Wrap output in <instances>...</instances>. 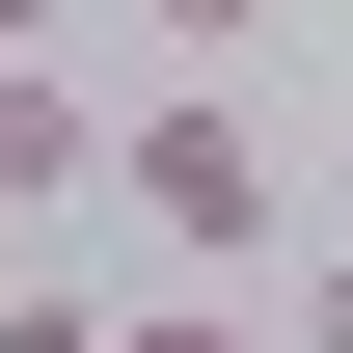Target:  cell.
<instances>
[{"instance_id": "obj_1", "label": "cell", "mask_w": 353, "mask_h": 353, "mask_svg": "<svg viewBox=\"0 0 353 353\" xmlns=\"http://www.w3.org/2000/svg\"><path fill=\"white\" fill-rule=\"evenodd\" d=\"M109 218L190 245V272H272V109L245 82H136L109 109Z\"/></svg>"}, {"instance_id": "obj_2", "label": "cell", "mask_w": 353, "mask_h": 353, "mask_svg": "<svg viewBox=\"0 0 353 353\" xmlns=\"http://www.w3.org/2000/svg\"><path fill=\"white\" fill-rule=\"evenodd\" d=\"M54 190H109V82L0 54V218H54Z\"/></svg>"}, {"instance_id": "obj_3", "label": "cell", "mask_w": 353, "mask_h": 353, "mask_svg": "<svg viewBox=\"0 0 353 353\" xmlns=\"http://www.w3.org/2000/svg\"><path fill=\"white\" fill-rule=\"evenodd\" d=\"M272 353H353V245H299V272H272Z\"/></svg>"}, {"instance_id": "obj_4", "label": "cell", "mask_w": 353, "mask_h": 353, "mask_svg": "<svg viewBox=\"0 0 353 353\" xmlns=\"http://www.w3.org/2000/svg\"><path fill=\"white\" fill-rule=\"evenodd\" d=\"M136 28H163L190 82H218V54H272V0H136Z\"/></svg>"}, {"instance_id": "obj_5", "label": "cell", "mask_w": 353, "mask_h": 353, "mask_svg": "<svg viewBox=\"0 0 353 353\" xmlns=\"http://www.w3.org/2000/svg\"><path fill=\"white\" fill-rule=\"evenodd\" d=\"M136 299H54V272H28V299H0V353H109Z\"/></svg>"}, {"instance_id": "obj_6", "label": "cell", "mask_w": 353, "mask_h": 353, "mask_svg": "<svg viewBox=\"0 0 353 353\" xmlns=\"http://www.w3.org/2000/svg\"><path fill=\"white\" fill-rule=\"evenodd\" d=\"M109 353H272V326H245V299H136Z\"/></svg>"}, {"instance_id": "obj_7", "label": "cell", "mask_w": 353, "mask_h": 353, "mask_svg": "<svg viewBox=\"0 0 353 353\" xmlns=\"http://www.w3.org/2000/svg\"><path fill=\"white\" fill-rule=\"evenodd\" d=\"M54 28H82V0H0V54H54Z\"/></svg>"}]
</instances>
